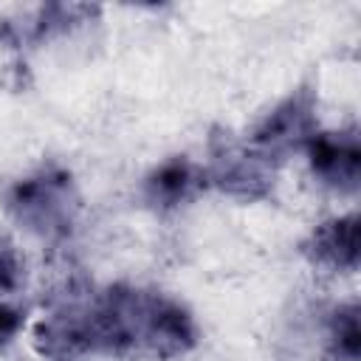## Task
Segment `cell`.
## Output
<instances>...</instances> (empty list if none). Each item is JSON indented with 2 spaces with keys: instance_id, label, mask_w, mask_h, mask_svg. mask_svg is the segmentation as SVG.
<instances>
[{
  "instance_id": "obj_7",
  "label": "cell",
  "mask_w": 361,
  "mask_h": 361,
  "mask_svg": "<svg viewBox=\"0 0 361 361\" xmlns=\"http://www.w3.org/2000/svg\"><path fill=\"white\" fill-rule=\"evenodd\" d=\"M327 353L333 361H358L361 355V327H358V305L350 302L338 307L327 327Z\"/></svg>"
},
{
  "instance_id": "obj_9",
  "label": "cell",
  "mask_w": 361,
  "mask_h": 361,
  "mask_svg": "<svg viewBox=\"0 0 361 361\" xmlns=\"http://www.w3.org/2000/svg\"><path fill=\"white\" fill-rule=\"evenodd\" d=\"M23 327V313L6 302H0V347H6Z\"/></svg>"
},
{
  "instance_id": "obj_4",
  "label": "cell",
  "mask_w": 361,
  "mask_h": 361,
  "mask_svg": "<svg viewBox=\"0 0 361 361\" xmlns=\"http://www.w3.org/2000/svg\"><path fill=\"white\" fill-rule=\"evenodd\" d=\"M214 186L228 192L231 197L259 200L271 192V161L257 155L254 149H220L209 169Z\"/></svg>"
},
{
  "instance_id": "obj_8",
  "label": "cell",
  "mask_w": 361,
  "mask_h": 361,
  "mask_svg": "<svg viewBox=\"0 0 361 361\" xmlns=\"http://www.w3.org/2000/svg\"><path fill=\"white\" fill-rule=\"evenodd\" d=\"M20 279H23V259L14 251V245L0 240V293L17 290Z\"/></svg>"
},
{
  "instance_id": "obj_6",
  "label": "cell",
  "mask_w": 361,
  "mask_h": 361,
  "mask_svg": "<svg viewBox=\"0 0 361 361\" xmlns=\"http://www.w3.org/2000/svg\"><path fill=\"white\" fill-rule=\"evenodd\" d=\"M200 183L203 172H197L195 164H189L186 158H169L147 178V197L161 209H175L189 200Z\"/></svg>"
},
{
  "instance_id": "obj_1",
  "label": "cell",
  "mask_w": 361,
  "mask_h": 361,
  "mask_svg": "<svg viewBox=\"0 0 361 361\" xmlns=\"http://www.w3.org/2000/svg\"><path fill=\"white\" fill-rule=\"evenodd\" d=\"M8 214L39 237L68 234L76 212L73 180L65 169L45 166L23 180H17L6 197Z\"/></svg>"
},
{
  "instance_id": "obj_3",
  "label": "cell",
  "mask_w": 361,
  "mask_h": 361,
  "mask_svg": "<svg viewBox=\"0 0 361 361\" xmlns=\"http://www.w3.org/2000/svg\"><path fill=\"white\" fill-rule=\"evenodd\" d=\"M307 161L313 175L336 189V192H355L361 178V149L355 133H316L305 144Z\"/></svg>"
},
{
  "instance_id": "obj_5",
  "label": "cell",
  "mask_w": 361,
  "mask_h": 361,
  "mask_svg": "<svg viewBox=\"0 0 361 361\" xmlns=\"http://www.w3.org/2000/svg\"><path fill=\"white\" fill-rule=\"evenodd\" d=\"M307 254L313 262L333 271H355L361 254V226L358 214H344L322 223L307 243Z\"/></svg>"
},
{
  "instance_id": "obj_2",
  "label": "cell",
  "mask_w": 361,
  "mask_h": 361,
  "mask_svg": "<svg viewBox=\"0 0 361 361\" xmlns=\"http://www.w3.org/2000/svg\"><path fill=\"white\" fill-rule=\"evenodd\" d=\"M319 133L316 127V102L310 90H296L279 102L251 133V149L265 161L288 155L290 149H305V144Z\"/></svg>"
}]
</instances>
